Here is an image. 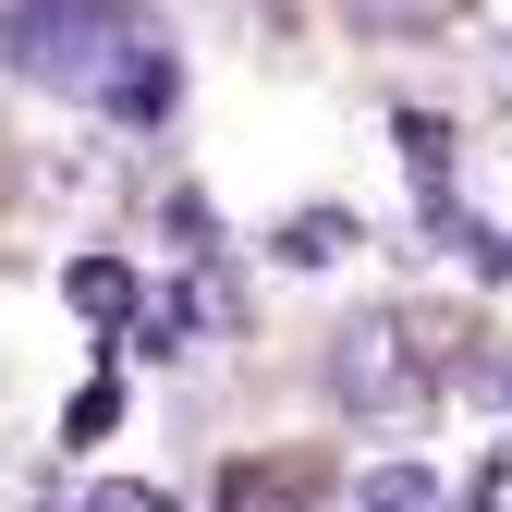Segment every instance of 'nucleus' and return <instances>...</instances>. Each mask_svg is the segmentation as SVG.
<instances>
[{
    "instance_id": "nucleus-1",
    "label": "nucleus",
    "mask_w": 512,
    "mask_h": 512,
    "mask_svg": "<svg viewBox=\"0 0 512 512\" xmlns=\"http://www.w3.org/2000/svg\"><path fill=\"white\" fill-rule=\"evenodd\" d=\"M0 74H37V86L98 98L122 122L171 110V49L135 13H74V0H0Z\"/></svg>"
},
{
    "instance_id": "nucleus-2",
    "label": "nucleus",
    "mask_w": 512,
    "mask_h": 512,
    "mask_svg": "<svg viewBox=\"0 0 512 512\" xmlns=\"http://www.w3.org/2000/svg\"><path fill=\"white\" fill-rule=\"evenodd\" d=\"M330 391L354 427H415L439 403V330L427 317H354L330 342Z\"/></svg>"
},
{
    "instance_id": "nucleus-3",
    "label": "nucleus",
    "mask_w": 512,
    "mask_h": 512,
    "mask_svg": "<svg viewBox=\"0 0 512 512\" xmlns=\"http://www.w3.org/2000/svg\"><path fill=\"white\" fill-rule=\"evenodd\" d=\"M391 135H403V171H415V208H427V232L452 244L464 269H488V281H512V232H488V220H476V208L452 196V122H439V110H403Z\"/></svg>"
},
{
    "instance_id": "nucleus-4",
    "label": "nucleus",
    "mask_w": 512,
    "mask_h": 512,
    "mask_svg": "<svg viewBox=\"0 0 512 512\" xmlns=\"http://www.w3.org/2000/svg\"><path fill=\"white\" fill-rule=\"evenodd\" d=\"M61 305L86 317L98 342H122V330H147V281L122 269V256H74V269H61Z\"/></svg>"
},
{
    "instance_id": "nucleus-5",
    "label": "nucleus",
    "mask_w": 512,
    "mask_h": 512,
    "mask_svg": "<svg viewBox=\"0 0 512 512\" xmlns=\"http://www.w3.org/2000/svg\"><path fill=\"white\" fill-rule=\"evenodd\" d=\"M196 330H232V293H220L208 269H196V281H171V293L147 305V330H135V342H147V354H196Z\"/></svg>"
},
{
    "instance_id": "nucleus-6",
    "label": "nucleus",
    "mask_w": 512,
    "mask_h": 512,
    "mask_svg": "<svg viewBox=\"0 0 512 512\" xmlns=\"http://www.w3.org/2000/svg\"><path fill=\"white\" fill-rule=\"evenodd\" d=\"M281 256H293V269H330V256H354V220L342 208H305V220H281Z\"/></svg>"
},
{
    "instance_id": "nucleus-7",
    "label": "nucleus",
    "mask_w": 512,
    "mask_h": 512,
    "mask_svg": "<svg viewBox=\"0 0 512 512\" xmlns=\"http://www.w3.org/2000/svg\"><path fill=\"white\" fill-rule=\"evenodd\" d=\"M110 427H122V378H86V391H74V415H61V439H74V452H98Z\"/></svg>"
},
{
    "instance_id": "nucleus-8",
    "label": "nucleus",
    "mask_w": 512,
    "mask_h": 512,
    "mask_svg": "<svg viewBox=\"0 0 512 512\" xmlns=\"http://www.w3.org/2000/svg\"><path fill=\"white\" fill-rule=\"evenodd\" d=\"M366 512H439L427 464H378V476H366Z\"/></svg>"
},
{
    "instance_id": "nucleus-9",
    "label": "nucleus",
    "mask_w": 512,
    "mask_h": 512,
    "mask_svg": "<svg viewBox=\"0 0 512 512\" xmlns=\"http://www.w3.org/2000/svg\"><path fill=\"white\" fill-rule=\"evenodd\" d=\"M464 512H512V452H488V464L464 476Z\"/></svg>"
},
{
    "instance_id": "nucleus-10",
    "label": "nucleus",
    "mask_w": 512,
    "mask_h": 512,
    "mask_svg": "<svg viewBox=\"0 0 512 512\" xmlns=\"http://www.w3.org/2000/svg\"><path fill=\"white\" fill-rule=\"evenodd\" d=\"M61 512H171V500H159V488H122V476H110V488H86V500H61Z\"/></svg>"
},
{
    "instance_id": "nucleus-11",
    "label": "nucleus",
    "mask_w": 512,
    "mask_h": 512,
    "mask_svg": "<svg viewBox=\"0 0 512 512\" xmlns=\"http://www.w3.org/2000/svg\"><path fill=\"white\" fill-rule=\"evenodd\" d=\"M500 403H512V378H500Z\"/></svg>"
}]
</instances>
